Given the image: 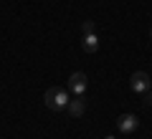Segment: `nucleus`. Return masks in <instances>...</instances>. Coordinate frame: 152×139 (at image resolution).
Wrapping results in <instances>:
<instances>
[{
  "label": "nucleus",
  "mask_w": 152,
  "mask_h": 139,
  "mask_svg": "<svg viewBox=\"0 0 152 139\" xmlns=\"http://www.w3.org/2000/svg\"><path fill=\"white\" fill-rule=\"evenodd\" d=\"M129 89L134 91V94H147V91L152 89L150 74H145V71H134V74L129 76Z\"/></svg>",
  "instance_id": "f03ea898"
},
{
  "label": "nucleus",
  "mask_w": 152,
  "mask_h": 139,
  "mask_svg": "<svg viewBox=\"0 0 152 139\" xmlns=\"http://www.w3.org/2000/svg\"><path fill=\"white\" fill-rule=\"evenodd\" d=\"M43 101H46V106H48L51 111H64V109L69 106L71 96H69V91L61 89V86H51V89H46Z\"/></svg>",
  "instance_id": "f257e3e1"
},
{
  "label": "nucleus",
  "mask_w": 152,
  "mask_h": 139,
  "mask_svg": "<svg viewBox=\"0 0 152 139\" xmlns=\"http://www.w3.org/2000/svg\"><path fill=\"white\" fill-rule=\"evenodd\" d=\"M137 116L134 114H122V116H117V129H119L122 134H132L137 129Z\"/></svg>",
  "instance_id": "20e7f679"
},
{
  "label": "nucleus",
  "mask_w": 152,
  "mask_h": 139,
  "mask_svg": "<svg viewBox=\"0 0 152 139\" xmlns=\"http://www.w3.org/2000/svg\"><path fill=\"white\" fill-rule=\"evenodd\" d=\"M86 86H89L86 74H81V71H74V74L69 76V91L74 94V96H84Z\"/></svg>",
  "instance_id": "7ed1b4c3"
},
{
  "label": "nucleus",
  "mask_w": 152,
  "mask_h": 139,
  "mask_svg": "<svg viewBox=\"0 0 152 139\" xmlns=\"http://www.w3.org/2000/svg\"><path fill=\"white\" fill-rule=\"evenodd\" d=\"M145 106L152 109V91H147V94H145Z\"/></svg>",
  "instance_id": "6e6552de"
},
{
  "label": "nucleus",
  "mask_w": 152,
  "mask_h": 139,
  "mask_svg": "<svg viewBox=\"0 0 152 139\" xmlns=\"http://www.w3.org/2000/svg\"><path fill=\"white\" fill-rule=\"evenodd\" d=\"M150 38H152V31H150Z\"/></svg>",
  "instance_id": "9d476101"
},
{
  "label": "nucleus",
  "mask_w": 152,
  "mask_h": 139,
  "mask_svg": "<svg viewBox=\"0 0 152 139\" xmlns=\"http://www.w3.org/2000/svg\"><path fill=\"white\" fill-rule=\"evenodd\" d=\"M66 111H69L71 116H81V114L86 111V99L84 96H74L69 101V106H66Z\"/></svg>",
  "instance_id": "39448f33"
},
{
  "label": "nucleus",
  "mask_w": 152,
  "mask_h": 139,
  "mask_svg": "<svg viewBox=\"0 0 152 139\" xmlns=\"http://www.w3.org/2000/svg\"><path fill=\"white\" fill-rule=\"evenodd\" d=\"M104 139H114V137H112V134H107V137H104Z\"/></svg>",
  "instance_id": "1a4fd4ad"
},
{
  "label": "nucleus",
  "mask_w": 152,
  "mask_h": 139,
  "mask_svg": "<svg viewBox=\"0 0 152 139\" xmlns=\"http://www.w3.org/2000/svg\"><path fill=\"white\" fill-rule=\"evenodd\" d=\"M81 48L86 51V53H96V51H99V38H96V33H86V36L81 38Z\"/></svg>",
  "instance_id": "423d86ee"
},
{
  "label": "nucleus",
  "mask_w": 152,
  "mask_h": 139,
  "mask_svg": "<svg viewBox=\"0 0 152 139\" xmlns=\"http://www.w3.org/2000/svg\"><path fill=\"white\" fill-rule=\"evenodd\" d=\"M81 33L86 36V33H94V20H84L81 23Z\"/></svg>",
  "instance_id": "0eeeda50"
}]
</instances>
